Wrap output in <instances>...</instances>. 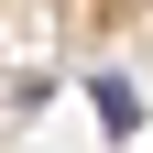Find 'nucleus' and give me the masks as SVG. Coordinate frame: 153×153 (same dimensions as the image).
Returning a JSON list of instances; mask_svg holds the SVG:
<instances>
[{
  "label": "nucleus",
  "mask_w": 153,
  "mask_h": 153,
  "mask_svg": "<svg viewBox=\"0 0 153 153\" xmlns=\"http://www.w3.org/2000/svg\"><path fill=\"white\" fill-rule=\"evenodd\" d=\"M88 109H99V131H109V142H131V131H142V99H131L120 76H88Z\"/></svg>",
  "instance_id": "f257e3e1"
}]
</instances>
